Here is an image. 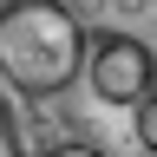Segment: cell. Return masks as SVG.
<instances>
[{
    "instance_id": "6",
    "label": "cell",
    "mask_w": 157,
    "mask_h": 157,
    "mask_svg": "<svg viewBox=\"0 0 157 157\" xmlns=\"http://www.w3.org/2000/svg\"><path fill=\"white\" fill-rule=\"evenodd\" d=\"M0 7H7V0H0Z\"/></svg>"
},
{
    "instance_id": "2",
    "label": "cell",
    "mask_w": 157,
    "mask_h": 157,
    "mask_svg": "<svg viewBox=\"0 0 157 157\" xmlns=\"http://www.w3.org/2000/svg\"><path fill=\"white\" fill-rule=\"evenodd\" d=\"M85 85L105 98V105L137 111L157 92V52L137 33H98L92 46H85Z\"/></svg>"
},
{
    "instance_id": "4",
    "label": "cell",
    "mask_w": 157,
    "mask_h": 157,
    "mask_svg": "<svg viewBox=\"0 0 157 157\" xmlns=\"http://www.w3.org/2000/svg\"><path fill=\"white\" fill-rule=\"evenodd\" d=\"M131 131H137V144H144V157H157V92L131 111Z\"/></svg>"
},
{
    "instance_id": "1",
    "label": "cell",
    "mask_w": 157,
    "mask_h": 157,
    "mask_svg": "<svg viewBox=\"0 0 157 157\" xmlns=\"http://www.w3.org/2000/svg\"><path fill=\"white\" fill-rule=\"evenodd\" d=\"M85 20L72 0H7L0 7V92L7 98H46L72 92L85 78Z\"/></svg>"
},
{
    "instance_id": "3",
    "label": "cell",
    "mask_w": 157,
    "mask_h": 157,
    "mask_svg": "<svg viewBox=\"0 0 157 157\" xmlns=\"http://www.w3.org/2000/svg\"><path fill=\"white\" fill-rule=\"evenodd\" d=\"M0 157H26V137H20V118H13L7 92H0Z\"/></svg>"
},
{
    "instance_id": "5",
    "label": "cell",
    "mask_w": 157,
    "mask_h": 157,
    "mask_svg": "<svg viewBox=\"0 0 157 157\" xmlns=\"http://www.w3.org/2000/svg\"><path fill=\"white\" fill-rule=\"evenodd\" d=\"M39 157H105V151L85 144V137H72V144H52V151H39Z\"/></svg>"
}]
</instances>
